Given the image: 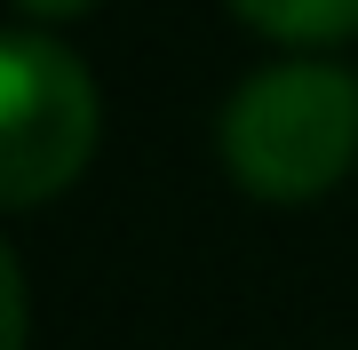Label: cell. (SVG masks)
<instances>
[{"instance_id":"1","label":"cell","mask_w":358,"mask_h":350,"mask_svg":"<svg viewBox=\"0 0 358 350\" xmlns=\"http://www.w3.org/2000/svg\"><path fill=\"white\" fill-rule=\"evenodd\" d=\"M215 143L247 199H279V207L327 199L358 168V72L327 56H287L247 72L223 104Z\"/></svg>"},{"instance_id":"2","label":"cell","mask_w":358,"mask_h":350,"mask_svg":"<svg viewBox=\"0 0 358 350\" xmlns=\"http://www.w3.org/2000/svg\"><path fill=\"white\" fill-rule=\"evenodd\" d=\"M96 152V80L48 32L0 40V207H40Z\"/></svg>"},{"instance_id":"3","label":"cell","mask_w":358,"mask_h":350,"mask_svg":"<svg viewBox=\"0 0 358 350\" xmlns=\"http://www.w3.org/2000/svg\"><path fill=\"white\" fill-rule=\"evenodd\" d=\"M231 16L279 48H334L358 32V0H231Z\"/></svg>"},{"instance_id":"4","label":"cell","mask_w":358,"mask_h":350,"mask_svg":"<svg viewBox=\"0 0 358 350\" xmlns=\"http://www.w3.org/2000/svg\"><path fill=\"white\" fill-rule=\"evenodd\" d=\"M0 302H8V342L0 350H24V263L0 255Z\"/></svg>"},{"instance_id":"5","label":"cell","mask_w":358,"mask_h":350,"mask_svg":"<svg viewBox=\"0 0 358 350\" xmlns=\"http://www.w3.org/2000/svg\"><path fill=\"white\" fill-rule=\"evenodd\" d=\"M96 0H16V16H32V24H64V16H88Z\"/></svg>"}]
</instances>
